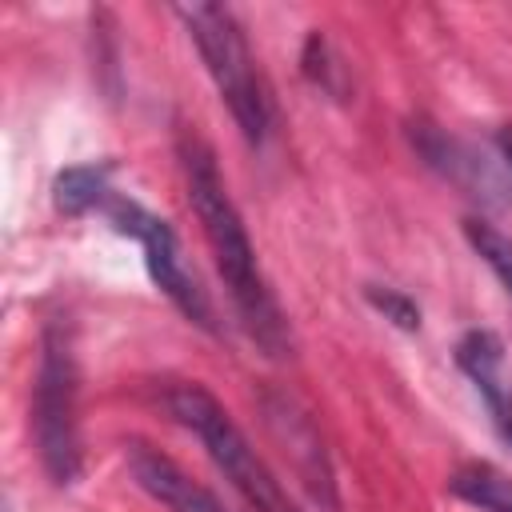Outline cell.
<instances>
[{
  "instance_id": "obj_1",
  "label": "cell",
  "mask_w": 512,
  "mask_h": 512,
  "mask_svg": "<svg viewBox=\"0 0 512 512\" xmlns=\"http://www.w3.org/2000/svg\"><path fill=\"white\" fill-rule=\"evenodd\" d=\"M180 164H184V184H188V204L204 228V240L212 248L216 272L228 288V300L244 324V332L256 340L260 352L268 356H292V332L288 320L272 296V284L264 280V268L256 260V248L248 240V228L228 196V184L212 160V152L196 140H180Z\"/></svg>"
},
{
  "instance_id": "obj_2",
  "label": "cell",
  "mask_w": 512,
  "mask_h": 512,
  "mask_svg": "<svg viewBox=\"0 0 512 512\" xmlns=\"http://www.w3.org/2000/svg\"><path fill=\"white\" fill-rule=\"evenodd\" d=\"M164 404H168L172 420L184 424L204 444L208 460L224 472V480L244 496V504L252 512H296L284 484L272 476V468L260 460V452L240 432V424L228 416V408L204 384L180 380V384L168 388Z\"/></svg>"
},
{
  "instance_id": "obj_3",
  "label": "cell",
  "mask_w": 512,
  "mask_h": 512,
  "mask_svg": "<svg viewBox=\"0 0 512 512\" xmlns=\"http://www.w3.org/2000/svg\"><path fill=\"white\" fill-rule=\"evenodd\" d=\"M188 32V40L196 44L208 80L216 84L224 108L232 112L236 128L244 132L248 144H264L268 136V96L256 72V60L248 52V40L236 24V16L224 4H176L172 8Z\"/></svg>"
},
{
  "instance_id": "obj_4",
  "label": "cell",
  "mask_w": 512,
  "mask_h": 512,
  "mask_svg": "<svg viewBox=\"0 0 512 512\" xmlns=\"http://www.w3.org/2000/svg\"><path fill=\"white\" fill-rule=\"evenodd\" d=\"M32 428L40 464L56 484L80 476V420H76V360L68 336L48 324L32 384Z\"/></svg>"
},
{
  "instance_id": "obj_5",
  "label": "cell",
  "mask_w": 512,
  "mask_h": 512,
  "mask_svg": "<svg viewBox=\"0 0 512 512\" xmlns=\"http://www.w3.org/2000/svg\"><path fill=\"white\" fill-rule=\"evenodd\" d=\"M104 212H108V220H112V228H116L120 236H132V240L140 244V252H144V268H148L152 284H156V288H160V292H164V296H168L192 324H200V328L212 332V308H208V296L200 292L196 276L188 272L172 224L160 220L156 212H148V208L136 204V200H108Z\"/></svg>"
},
{
  "instance_id": "obj_6",
  "label": "cell",
  "mask_w": 512,
  "mask_h": 512,
  "mask_svg": "<svg viewBox=\"0 0 512 512\" xmlns=\"http://www.w3.org/2000/svg\"><path fill=\"white\" fill-rule=\"evenodd\" d=\"M260 412H264V424L272 432V440L280 444L288 468L296 472V480L304 484L308 500L320 508V512H336L340 508V496H336V472H332V460L324 452V440L316 432V424L308 420V412L284 396V392H264L260 396Z\"/></svg>"
},
{
  "instance_id": "obj_7",
  "label": "cell",
  "mask_w": 512,
  "mask_h": 512,
  "mask_svg": "<svg viewBox=\"0 0 512 512\" xmlns=\"http://www.w3.org/2000/svg\"><path fill=\"white\" fill-rule=\"evenodd\" d=\"M124 464L132 472V480L168 512H228L212 488H204L200 480H192L172 456H164L152 444H124Z\"/></svg>"
},
{
  "instance_id": "obj_8",
  "label": "cell",
  "mask_w": 512,
  "mask_h": 512,
  "mask_svg": "<svg viewBox=\"0 0 512 512\" xmlns=\"http://www.w3.org/2000/svg\"><path fill=\"white\" fill-rule=\"evenodd\" d=\"M456 364L480 388L500 436L512 444V368H508L504 340L488 328H472L456 340Z\"/></svg>"
},
{
  "instance_id": "obj_9",
  "label": "cell",
  "mask_w": 512,
  "mask_h": 512,
  "mask_svg": "<svg viewBox=\"0 0 512 512\" xmlns=\"http://www.w3.org/2000/svg\"><path fill=\"white\" fill-rule=\"evenodd\" d=\"M416 148L424 152V160L432 168H440L452 184H460L468 196H488L496 192V200H508V184L496 176L492 164H484V156H476L468 144L436 132V128H420L416 132Z\"/></svg>"
},
{
  "instance_id": "obj_10",
  "label": "cell",
  "mask_w": 512,
  "mask_h": 512,
  "mask_svg": "<svg viewBox=\"0 0 512 512\" xmlns=\"http://www.w3.org/2000/svg\"><path fill=\"white\" fill-rule=\"evenodd\" d=\"M448 492L480 512H512V476L484 460L460 464L448 476Z\"/></svg>"
},
{
  "instance_id": "obj_11",
  "label": "cell",
  "mask_w": 512,
  "mask_h": 512,
  "mask_svg": "<svg viewBox=\"0 0 512 512\" xmlns=\"http://www.w3.org/2000/svg\"><path fill=\"white\" fill-rule=\"evenodd\" d=\"M108 200V164H72L52 180V204L64 216H84Z\"/></svg>"
},
{
  "instance_id": "obj_12",
  "label": "cell",
  "mask_w": 512,
  "mask_h": 512,
  "mask_svg": "<svg viewBox=\"0 0 512 512\" xmlns=\"http://www.w3.org/2000/svg\"><path fill=\"white\" fill-rule=\"evenodd\" d=\"M464 236H468L472 252L492 268V276L504 284V292L512 296V240L496 224H488L480 216H468L464 220Z\"/></svg>"
},
{
  "instance_id": "obj_13",
  "label": "cell",
  "mask_w": 512,
  "mask_h": 512,
  "mask_svg": "<svg viewBox=\"0 0 512 512\" xmlns=\"http://www.w3.org/2000/svg\"><path fill=\"white\" fill-rule=\"evenodd\" d=\"M364 296H368V304H372L376 312H384V320H392L396 328H404V332H416V328H420V308H416V300L404 296L400 288L368 284Z\"/></svg>"
},
{
  "instance_id": "obj_14",
  "label": "cell",
  "mask_w": 512,
  "mask_h": 512,
  "mask_svg": "<svg viewBox=\"0 0 512 512\" xmlns=\"http://www.w3.org/2000/svg\"><path fill=\"white\" fill-rule=\"evenodd\" d=\"M496 148H500V156H504V164L512 168V128H504V132L496 136Z\"/></svg>"
}]
</instances>
